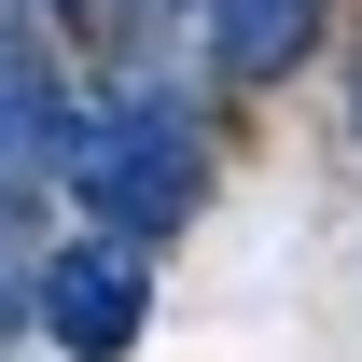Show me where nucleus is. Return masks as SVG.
Masks as SVG:
<instances>
[{
	"mask_svg": "<svg viewBox=\"0 0 362 362\" xmlns=\"http://www.w3.org/2000/svg\"><path fill=\"white\" fill-rule=\"evenodd\" d=\"M181 14H195L223 84H293L320 56V28H334V0H181Z\"/></svg>",
	"mask_w": 362,
	"mask_h": 362,
	"instance_id": "20e7f679",
	"label": "nucleus"
},
{
	"mask_svg": "<svg viewBox=\"0 0 362 362\" xmlns=\"http://www.w3.org/2000/svg\"><path fill=\"white\" fill-rule=\"evenodd\" d=\"M42 14H70V28H98L84 0H0V42H28V28H42Z\"/></svg>",
	"mask_w": 362,
	"mask_h": 362,
	"instance_id": "423d86ee",
	"label": "nucleus"
},
{
	"mask_svg": "<svg viewBox=\"0 0 362 362\" xmlns=\"http://www.w3.org/2000/svg\"><path fill=\"white\" fill-rule=\"evenodd\" d=\"M70 112H84V84L42 42H0V209H28V195L70 181Z\"/></svg>",
	"mask_w": 362,
	"mask_h": 362,
	"instance_id": "7ed1b4c3",
	"label": "nucleus"
},
{
	"mask_svg": "<svg viewBox=\"0 0 362 362\" xmlns=\"http://www.w3.org/2000/svg\"><path fill=\"white\" fill-rule=\"evenodd\" d=\"M56 195H84L98 237H181L195 209H209V112H195V84H168V70H112V84L70 112V181Z\"/></svg>",
	"mask_w": 362,
	"mask_h": 362,
	"instance_id": "f257e3e1",
	"label": "nucleus"
},
{
	"mask_svg": "<svg viewBox=\"0 0 362 362\" xmlns=\"http://www.w3.org/2000/svg\"><path fill=\"white\" fill-rule=\"evenodd\" d=\"M28 279H42V251H28V209H0V334L28 320Z\"/></svg>",
	"mask_w": 362,
	"mask_h": 362,
	"instance_id": "39448f33",
	"label": "nucleus"
},
{
	"mask_svg": "<svg viewBox=\"0 0 362 362\" xmlns=\"http://www.w3.org/2000/svg\"><path fill=\"white\" fill-rule=\"evenodd\" d=\"M28 334H42L56 362H126L139 334H153V251L139 237H56L42 279H28Z\"/></svg>",
	"mask_w": 362,
	"mask_h": 362,
	"instance_id": "f03ea898",
	"label": "nucleus"
},
{
	"mask_svg": "<svg viewBox=\"0 0 362 362\" xmlns=\"http://www.w3.org/2000/svg\"><path fill=\"white\" fill-rule=\"evenodd\" d=\"M349 139H362V84H349Z\"/></svg>",
	"mask_w": 362,
	"mask_h": 362,
	"instance_id": "6e6552de",
	"label": "nucleus"
},
{
	"mask_svg": "<svg viewBox=\"0 0 362 362\" xmlns=\"http://www.w3.org/2000/svg\"><path fill=\"white\" fill-rule=\"evenodd\" d=\"M84 14H98V0H84ZM112 14H168V0H112Z\"/></svg>",
	"mask_w": 362,
	"mask_h": 362,
	"instance_id": "0eeeda50",
	"label": "nucleus"
}]
</instances>
